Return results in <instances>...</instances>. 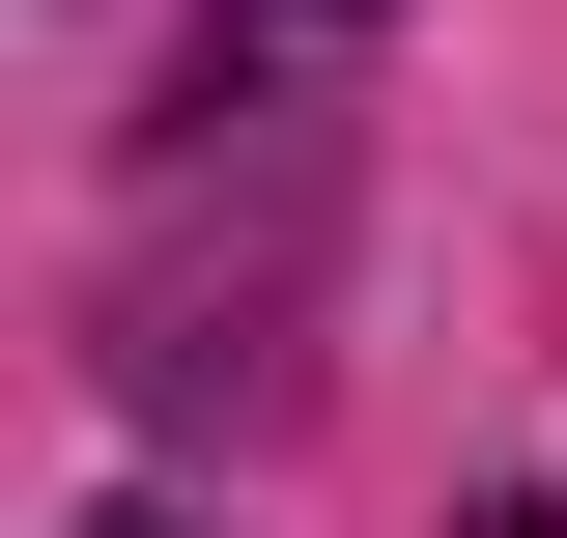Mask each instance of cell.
I'll return each instance as SVG.
<instances>
[{
	"mask_svg": "<svg viewBox=\"0 0 567 538\" xmlns=\"http://www.w3.org/2000/svg\"><path fill=\"white\" fill-rule=\"evenodd\" d=\"M85 538H171V510H85Z\"/></svg>",
	"mask_w": 567,
	"mask_h": 538,
	"instance_id": "cell-1",
	"label": "cell"
}]
</instances>
